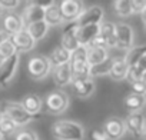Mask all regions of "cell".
<instances>
[{"label":"cell","instance_id":"6da1fadb","mask_svg":"<svg viewBox=\"0 0 146 140\" xmlns=\"http://www.w3.org/2000/svg\"><path fill=\"white\" fill-rule=\"evenodd\" d=\"M52 134L57 140H83L85 127L73 120H57L52 126Z\"/></svg>","mask_w":146,"mask_h":140},{"label":"cell","instance_id":"7a4b0ae2","mask_svg":"<svg viewBox=\"0 0 146 140\" xmlns=\"http://www.w3.org/2000/svg\"><path fill=\"white\" fill-rule=\"evenodd\" d=\"M69 67L72 72V80L90 77L89 76L90 64L88 61V47L86 46H78V49H75L70 53Z\"/></svg>","mask_w":146,"mask_h":140},{"label":"cell","instance_id":"3957f363","mask_svg":"<svg viewBox=\"0 0 146 140\" xmlns=\"http://www.w3.org/2000/svg\"><path fill=\"white\" fill-rule=\"evenodd\" d=\"M0 113H3L7 117H10L17 124V127L27 126L35 119V116H32L30 113H27L19 102L3 100L2 103H0Z\"/></svg>","mask_w":146,"mask_h":140},{"label":"cell","instance_id":"277c9868","mask_svg":"<svg viewBox=\"0 0 146 140\" xmlns=\"http://www.w3.org/2000/svg\"><path fill=\"white\" fill-rule=\"evenodd\" d=\"M52 69H53V66H52L49 57H46V56L37 54V56L30 57L27 61V73L35 80L44 79L52 72Z\"/></svg>","mask_w":146,"mask_h":140},{"label":"cell","instance_id":"5b68a950","mask_svg":"<svg viewBox=\"0 0 146 140\" xmlns=\"http://www.w3.org/2000/svg\"><path fill=\"white\" fill-rule=\"evenodd\" d=\"M44 107L50 114H62L69 107V96L62 90H54L46 96Z\"/></svg>","mask_w":146,"mask_h":140},{"label":"cell","instance_id":"8992f818","mask_svg":"<svg viewBox=\"0 0 146 140\" xmlns=\"http://www.w3.org/2000/svg\"><path fill=\"white\" fill-rule=\"evenodd\" d=\"M115 34H116V49L127 50L133 46L135 33L130 24L123 23V22L115 23Z\"/></svg>","mask_w":146,"mask_h":140},{"label":"cell","instance_id":"52a82bcc","mask_svg":"<svg viewBox=\"0 0 146 140\" xmlns=\"http://www.w3.org/2000/svg\"><path fill=\"white\" fill-rule=\"evenodd\" d=\"M19 59H20V53L16 52L10 57L0 60V86L2 87H6L9 82L13 79L19 66Z\"/></svg>","mask_w":146,"mask_h":140},{"label":"cell","instance_id":"ba28073f","mask_svg":"<svg viewBox=\"0 0 146 140\" xmlns=\"http://www.w3.org/2000/svg\"><path fill=\"white\" fill-rule=\"evenodd\" d=\"M57 6L63 22H76V19L85 10V5L82 0H62Z\"/></svg>","mask_w":146,"mask_h":140},{"label":"cell","instance_id":"9c48e42d","mask_svg":"<svg viewBox=\"0 0 146 140\" xmlns=\"http://www.w3.org/2000/svg\"><path fill=\"white\" fill-rule=\"evenodd\" d=\"M123 122H125L126 131H129L132 136H135L137 139H143L145 137L146 129H145V117H143L142 112L129 113V116Z\"/></svg>","mask_w":146,"mask_h":140},{"label":"cell","instance_id":"30bf717a","mask_svg":"<svg viewBox=\"0 0 146 140\" xmlns=\"http://www.w3.org/2000/svg\"><path fill=\"white\" fill-rule=\"evenodd\" d=\"M102 131L105 133V136L108 137V140H120L125 133H126V127H125V122L120 117H109L105 124Z\"/></svg>","mask_w":146,"mask_h":140},{"label":"cell","instance_id":"8fae6325","mask_svg":"<svg viewBox=\"0 0 146 140\" xmlns=\"http://www.w3.org/2000/svg\"><path fill=\"white\" fill-rule=\"evenodd\" d=\"M105 10L100 6H92L89 9H85L82 15L76 19V26H89V24H100L103 22Z\"/></svg>","mask_w":146,"mask_h":140},{"label":"cell","instance_id":"7c38bea8","mask_svg":"<svg viewBox=\"0 0 146 140\" xmlns=\"http://www.w3.org/2000/svg\"><path fill=\"white\" fill-rule=\"evenodd\" d=\"M76 32H78V26L76 22H70V24H67L63 32H62V40H60V46L63 49H66L67 52H73L75 49H78L79 42L76 37Z\"/></svg>","mask_w":146,"mask_h":140},{"label":"cell","instance_id":"4fadbf2b","mask_svg":"<svg viewBox=\"0 0 146 140\" xmlns=\"http://www.w3.org/2000/svg\"><path fill=\"white\" fill-rule=\"evenodd\" d=\"M9 40L12 42V44L15 46V49H16L17 53H20V52H29L36 44V42L30 37V34L26 32V29H22L20 32L9 36Z\"/></svg>","mask_w":146,"mask_h":140},{"label":"cell","instance_id":"5bb4252c","mask_svg":"<svg viewBox=\"0 0 146 140\" xmlns=\"http://www.w3.org/2000/svg\"><path fill=\"white\" fill-rule=\"evenodd\" d=\"M72 85H73V90H75V93L79 97H82V99H86V97L92 96L93 92L96 90V85H95L92 77L75 79V80H72Z\"/></svg>","mask_w":146,"mask_h":140},{"label":"cell","instance_id":"9a60e30c","mask_svg":"<svg viewBox=\"0 0 146 140\" xmlns=\"http://www.w3.org/2000/svg\"><path fill=\"white\" fill-rule=\"evenodd\" d=\"M22 29H25V23L20 15L17 13H7L3 17V32L7 36H12L17 32H20Z\"/></svg>","mask_w":146,"mask_h":140},{"label":"cell","instance_id":"2e32d148","mask_svg":"<svg viewBox=\"0 0 146 140\" xmlns=\"http://www.w3.org/2000/svg\"><path fill=\"white\" fill-rule=\"evenodd\" d=\"M99 34V24H89L78 27L76 37L79 42V46H89L90 42Z\"/></svg>","mask_w":146,"mask_h":140},{"label":"cell","instance_id":"e0dca14e","mask_svg":"<svg viewBox=\"0 0 146 140\" xmlns=\"http://www.w3.org/2000/svg\"><path fill=\"white\" fill-rule=\"evenodd\" d=\"M53 80H54V85L57 87H64V86L72 83V72H70L69 63L62 64V66H54Z\"/></svg>","mask_w":146,"mask_h":140},{"label":"cell","instance_id":"ac0fdd59","mask_svg":"<svg viewBox=\"0 0 146 140\" xmlns=\"http://www.w3.org/2000/svg\"><path fill=\"white\" fill-rule=\"evenodd\" d=\"M99 36L105 40L108 49H115L116 47L115 23H112V22H102L99 24Z\"/></svg>","mask_w":146,"mask_h":140},{"label":"cell","instance_id":"d6986e66","mask_svg":"<svg viewBox=\"0 0 146 140\" xmlns=\"http://www.w3.org/2000/svg\"><path fill=\"white\" fill-rule=\"evenodd\" d=\"M145 73H146V56L142 57L135 66L127 67V73L125 79L129 83H135L139 80H145Z\"/></svg>","mask_w":146,"mask_h":140},{"label":"cell","instance_id":"ffe728a7","mask_svg":"<svg viewBox=\"0 0 146 140\" xmlns=\"http://www.w3.org/2000/svg\"><path fill=\"white\" fill-rule=\"evenodd\" d=\"M20 104H22L23 109H25L27 113H30L32 116L39 114V113L42 112V107H43V102H42V99H40L37 94H35V93H30V94L23 96Z\"/></svg>","mask_w":146,"mask_h":140},{"label":"cell","instance_id":"44dd1931","mask_svg":"<svg viewBox=\"0 0 146 140\" xmlns=\"http://www.w3.org/2000/svg\"><path fill=\"white\" fill-rule=\"evenodd\" d=\"M126 73H127V66H126L125 60L122 57H113L112 66H110V70H109V76L113 80L120 82V80H125Z\"/></svg>","mask_w":146,"mask_h":140},{"label":"cell","instance_id":"7402d4cb","mask_svg":"<svg viewBox=\"0 0 146 140\" xmlns=\"http://www.w3.org/2000/svg\"><path fill=\"white\" fill-rule=\"evenodd\" d=\"M20 16H22V19H23L25 26H27V24H30V23H35V22H40V20H43L44 9L37 7V6L27 5V6L25 7L23 13H22Z\"/></svg>","mask_w":146,"mask_h":140},{"label":"cell","instance_id":"603a6c76","mask_svg":"<svg viewBox=\"0 0 146 140\" xmlns=\"http://www.w3.org/2000/svg\"><path fill=\"white\" fill-rule=\"evenodd\" d=\"M43 22L49 26V27H53V26H60L63 24V17L60 15V10H59V6L57 3L49 6L47 9H44V16H43Z\"/></svg>","mask_w":146,"mask_h":140},{"label":"cell","instance_id":"cb8c5ba5","mask_svg":"<svg viewBox=\"0 0 146 140\" xmlns=\"http://www.w3.org/2000/svg\"><path fill=\"white\" fill-rule=\"evenodd\" d=\"M86 47H88V61L90 66H96L109 59V49L96 47V46H86Z\"/></svg>","mask_w":146,"mask_h":140},{"label":"cell","instance_id":"d4e9b609","mask_svg":"<svg viewBox=\"0 0 146 140\" xmlns=\"http://www.w3.org/2000/svg\"><path fill=\"white\" fill-rule=\"evenodd\" d=\"M25 29H26V32L30 34V37L35 42H39V40H42L47 34L50 27L43 20H40V22H35V23H30V24L25 26Z\"/></svg>","mask_w":146,"mask_h":140},{"label":"cell","instance_id":"484cf974","mask_svg":"<svg viewBox=\"0 0 146 140\" xmlns=\"http://www.w3.org/2000/svg\"><path fill=\"white\" fill-rule=\"evenodd\" d=\"M146 56V46L145 44H140V46H132L130 49L126 50V56L123 57L125 63L127 67L130 66H135L142 57Z\"/></svg>","mask_w":146,"mask_h":140},{"label":"cell","instance_id":"4316f807","mask_svg":"<svg viewBox=\"0 0 146 140\" xmlns=\"http://www.w3.org/2000/svg\"><path fill=\"white\" fill-rule=\"evenodd\" d=\"M125 106L130 113L132 112H140L145 106V94H136V93L127 94L125 97Z\"/></svg>","mask_w":146,"mask_h":140},{"label":"cell","instance_id":"83f0119b","mask_svg":"<svg viewBox=\"0 0 146 140\" xmlns=\"http://www.w3.org/2000/svg\"><path fill=\"white\" fill-rule=\"evenodd\" d=\"M52 66H62V64H66L69 63L70 60V52H67L66 49H63L62 46L56 47L52 53H50V57H49Z\"/></svg>","mask_w":146,"mask_h":140},{"label":"cell","instance_id":"f1b7e54d","mask_svg":"<svg viewBox=\"0 0 146 140\" xmlns=\"http://www.w3.org/2000/svg\"><path fill=\"white\" fill-rule=\"evenodd\" d=\"M17 129H19L17 124L10 117H7L3 113H0V136H3V137L12 136Z\"/></svg>","mask_w":146,"mask_h":140},{"label":"cell","instance_id":"f546056e","mask_svg":"<svg viewBox=\"0 0 146 140\" xmlns=\"http://www.w3.org/2000/svg\"><path fill=\"white\" fill-rule=\"evenodd\" d=\"M112 60L113 59H106L105 61L96 64V66H90V72H89V76L93 79V77H99V76H105V75H109V70H110V66H112Z\"/></svg>","mask_w":146,"mask_h":140},{"label":"cell","instance_id":"4dcf8cb0","mask_svg":"<svg viewBox=\"0 0 146 140\" xmlns=\"http://www.w3.org/2000/svg\"><path fill=\"white\" fill-rule=\"evenodd\" d=\"M113 12L119 17H129L132 15L130 0H113Z\"/></svg>","mask_w":146,"mask_h":140},{"label":"cell","instance_id":"1f68e13d","mask_svg":"<svg viewBox=\"0 0 146 140\" xmlns=\"http://www.w3.org/2000/svg\"><path fill=\"white\" fill-rule=\"evenodd\" d=\"M15 53H16V49L9 39H6L2 44H0V60H5Z\"/></svg>","mask_w":146,"mask_h":140},{"label":"cell","instance_id":"d6a6232c","mask_svg":"<svg viewBox=\"0 0 146 140\" xmlns=\"http://www.w3.org/2000/svg\"><path fill=\"white\" fill-rule=\"evenodd\" d=\"M132 15H143L146 10V0H130Z\"/></svg>","mask_w":146,"mask_h":140},{"label":"cell","instance_id":"836d02e7","mask_svg":"<svg viewBox=\"0 0 146 140\" xmlns=\"http://www.w3.org/2000/svg\"><path fill=\"white\" fill-rule=\"evenodd\" d=\"M15 140H39V136L33 130H22L16 134Z\"/></svg>","mask_w":146,"mask_h":140},{"label":"cell","instance_id":"e575fe53","mask_svg":"<svg viewBox=\"0 0 146 140\" xmlns=\"http://www.w3.org/2000/svg\"><path fill=\"white\" fill-rule=\"evenodd\" d=\"M20 5V0H0V7L3 10H15Z\"/></svg>","mask_w":146,"mask_h":140},{"label":"cell","instance_id":"d590c367","mask_svg":"<svg viewBox=\"0 0 146 140\" xmlns=\"http://www.w3.org/2000/svg\"><path fill=\"white\" fill-rule=\"evenodd\" d=\"M26 2H27V5L37 6V7H42V9H47L49 6L56 3V0H26Z\"/></svg>","mask_w":146,"mask_h":140},{"label":"cell","instance_id":"8d00e7d4","mask_svg":"<svg viewBox=\"0 0 146 140\" xmlns=\"http://www.w3.org/2000/svg\"><path fill=\"white\" fill-rule=\"evenodd\" d=\"M132 90H133V93H136V94H145V92H146L145 80H139V82L132 83Z\"/></svg>","mask_w":146,"mask_h":140},{"label":"cell","instance_id":"74e56055","mask_svg":"<svg viewBox=\"0 0 146 140\" xmlns=\"http://www.w3.org/2000/svg\"><path fill=\"white\" fill-rule=\"evenodd\" d=\"M90 137H92V140H108L105 133L102 130H99V129H93L90 131Z\"/></svg>","mask_w":146,"mask_h":140},{"label":"cell","instance_id":"f35d334b","mask_svg":"<svg viewBox=\"0 0 146 140\" xmlns=\"http://www.w3.org/2000/svg\"><path fill=\"white\" fill-rule=\"evenodd\" d=\"M6 39H9V36H7V34H6L2 29H0V44H2V43H3Z\"/></svg>","mask_w":146,"mask_h":140},{"label":"cell","instance_id":"ab89813d","mask_svg":"<svg viewBox=\"0 0 146 140\" xmlns=\"http://www.w3.org/2000/svg\"><path fill=\"white\" fill-rule=\"evenodd\" d=\"M2 16H3V9L0 7V17H2Z\"/></svg>","mask_w":146,"mask_h":140},{"label":"cell","instance_id":"60d3db41","mask_svg":"<svg viewBox=\"0 0 146 140\" xmlns=\"http://www.w3.org/2000/svg\"><path fill=\"white\" fill-rule=\"evenodd\" d=\"M0 140H5V137H3V136H0Z\"/></svg>","mask_w":146,"mask_h":140}]
</instances>
